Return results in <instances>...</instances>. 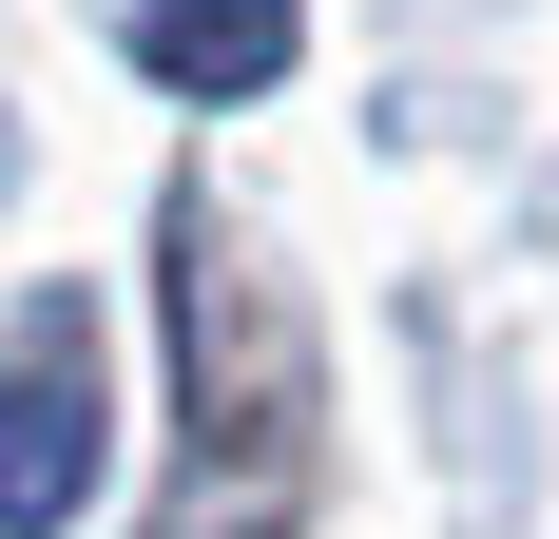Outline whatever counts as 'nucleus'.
Listing matches in <instances>:
<instances>
[{"instance_id":"nucleus-1","label":"nucleus","mask_w":559,"mask_h":539,"mask_svg":"<svg viewBox=\"0 0 559 539\" xmlns=\"http://www.w3.org/2000/svg\"><path fill=\"white\" fill-rule=\"evenodd\" d=\"M97 501V367H78V327H20L0 347V520L39 539Z\"/></svg>"},{"instance_id":"nucleus-2","label":"nucleus","mask_w":559,"mask_h":539,"mask_svg":"<svg viewBox=\"0 0 559 539\" xmlns=\"http://www.w3.org/2000/svg\"><path fill=\"white\" fill-rule=\"evenodd\" d=\"M135 58H155L174 97H251V77L289 58V0H155V20H135Z\"/></svg>"}]
</instances>
